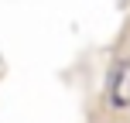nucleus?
I'll return each mask as SVG.
<instances>
[{"label":"nucleus","instance_id":"obj_1","mask_svg":"<svg viewBox=\"0 0 130 123\" xmlns=\"http://www.w3.org/2000/svg\"><path fill=\"white\" fill-rule=\"evenodd\" d=\"M110 103L117 110H127L130 106V58L117 62L110 72Z\"/></svg>","mask_w":130,"mask_h":123}]
</instances>
